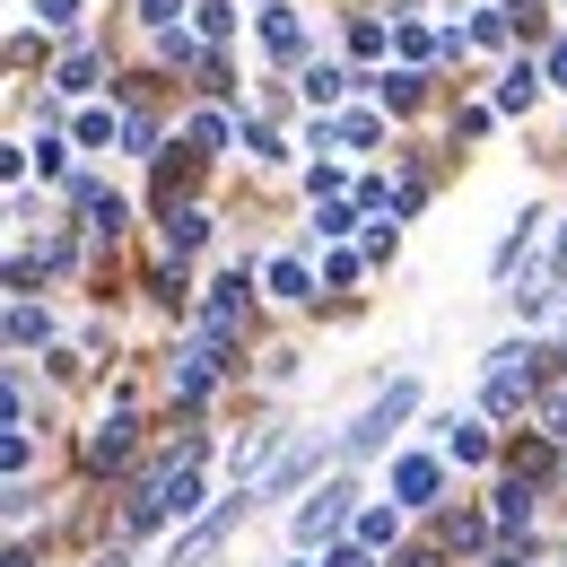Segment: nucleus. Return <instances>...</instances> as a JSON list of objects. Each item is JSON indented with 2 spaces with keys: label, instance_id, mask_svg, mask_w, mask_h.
I'll use <instances>...</instances> for the list:
<instances>
[{
  "label": "nucleus",
  "instance_id": "obj_1",
  "mask_svg": "<svg viewBox=\"0 0 567 567\" xmlns=\"http://www.w3.org/2000/svg\"><path fill=\"white\" fill-rule=\"evenodd\" d=\"M202 506V481H193V463H175V472H157L141 497H132V533H148L157 515H193Z\"/></svg>",
  "mask_w": 567,
  "mask_h": 567
},
{
  "label": "nucleus",
  "instance_id": "obj_2",
  "mask_svg": "<svg viewBox=\"0 0 567 567\" xmlns=\"http://www.w3.org/2000/svg\"><path fill=\"white\" fill-rule=\"evenodd\" d=\"M350 506H358V481H323V489L297 506V542L315 550V542H332L341 524H350Z\"/></svg>",
  "mask_w": 567,
  "mask_h": 567
},
{
  "label": "nucleus",
  "instance_id": "obj_3",
  "mask_svg": "<svg viewBox=\"0 0 567 567\" xmlns=\"http://www.w3.org/2000/svg\"><path fill=\"white\" fill-rule=\"evenodd\" d=\"M411 411H420V384H393V393H384V402H375V411L350 427V454H375V445H384L393 427L411 420Z\"/></svg>",
  "mask_w": 567,
  "mask_h": 567
},
{
  "label": "nucleus",
  "instance_id": "obj_4",
  "mask_svg": "<svg viewBox=\"0 0 567 567\" xmlns=\"http://www.w3.org/2000/svg\"><path fill=\"white\" fill-rule=\"evenodd\" d=\"M236 515H245V497H227L218 515H202V524H193V533L175 542V559H166V567H202V559H210V550H218V542L236 533Z\"/></svg>",
  "mask_w": 567,
  "mask_h": 567
},
{
  "label": "nucleus",
  "instance_id": "obj_5",
  "mask_svg": "<svg viewBox=\"0 0 567 567\" xmlns=\"http://www.w3.org/2000/svg\"><path fill=\"white\" fill-rule=\"evenodd\" d=\"M202 332H210L218 350L245 332V280H210V297H202Z\"/></svg>",
  "mask_w": 567,
  "mask_h": 567
},
{
  "label": "nucleus",
  "instance_id": "obj_6",
  "mask_svg": "<svg viewBox=\"0 0 567 567\" xmlns=\"http://www.w3.org/2000/svg\"><path fill=\"white\" fill-rule=\"evenodd\" d=\"M288 454V436L280 427H254V436H245V445H236V481H245V489H254V481H262V472H271V463H280Z\"/></svg>",
  "mask_w": 567,
  "mask_h": 567
},
{
  "label": "nucleus",
  "instance_id": "obj_7",
  "mask_svg": "<svg viewBox=\"0 0 567 567\" xmlns=\"http://www.w3.org/2000/svg\"><path fill=\"white\" fill-rule=\"evenodd\" d=\"M436 497V454H402L393 463V506H427Z\"/></svg>",
  "mask_w": 567,
  "mask_h": 567
},
{
  "label": "nucleus",
  "instance_id": "obj_8",
  "mask_svg": "<svg viewBox=\"0 0 567 567\" xmlns=\"http://www.w3.org/2000/svg\"><path fill=\"white\" fill-rule=\"evenodd\" d=\"M210 375H218V341L202 332V341L184 350V367H175V393H184V402H202V393H210Z\"/></svg>",
  "mask_w": 567,
  "mask_h": 567
},
{
  "label": "nucleus",
  "instance_id": "obj_9",
  "mask_svg": "<svg viewBox=\"0 0 567 567\" xmlns=\"http://www.w3.org/2000/svg\"><path fill=\"white\" fill-rule=\"evenodd\" d=\"M166 245H175V254H202V245H210V210L175 202V210H166Z\"/></svg>",
  "mask_w": 567,
  "mask_h": 567
},
{
  "label": "nucleus",
  "instance_id": "obj_10",
  "mask_svg": "<svg viewBox=\"0 0 567 567\" xmlns=\"http://www.w3.org/2000/svg\"><path fill=\"white\" fill-rule=\"evenodd\" d=\"M262 44H271L280 62H297V53H306V18H297V9H262Z\"/></svg>",
  "mask_w": 567,
  "mask_h": 567
},
{
  "label": "nucleus",
  "instance_id": "obj_11",
  "mask_svg": "<svg viewBox=\"0 0 567 567\" xmlns=\"http://www.w3.org/2000/svg\"><path fill=\"white\" fill-rule=\"evenodd\" d=\"M35 341H53V315H44L35 297H18V306H9V350H35Z\"/></svg>",
  "mask_w": 567,
  "mask_h": 567
},
{
  "label": "nucleus",
  "instance_id": "obj_12",
  "mask_svg": "<svg viewBox=\"0 0 567 567\" xmlns=\"http://www.w3.org/2000/svg\"><path fill=\"white\" fill-rule=\"evenodd\" d=\"M157 62H210V35H184V27H157Z\"/></svg>",
  "mask_w": 567,
  "mask_h": 567
},
{
  "label": "nucleus",
  "instance_id": "obj_13",
  "mask_svg": "<svg viewBox=\"0 0 567 567\" xmlns=\"http://www.w3.org/2000/svg\"><path fill=\"white\" fill-rule=\"evenodd\" d=\"M123 454H132V420H105L96 436H87V463H96V472H105V463H123Z\"/></svg>",
  "mask_w": 567,
  "mask_h": 567
},
{
  "label": "nucleus",
  "instance_id": "obj_14",
  "mask_svg": "<svg viewBox=\"0 0 567 567\" xmlns=\"http://www.w3.org/2000/svg\"><path fill=\"white\" fill-rule=\"evenodd\" d=\"M445 454H454V463H489V427H481V420H454Z\"/></svg>",
  "mask_w": 567,
  "mask_h": 567
},
{
  "label": "nucleus",
  "instance_id": "obj_15",
  "mask_svg": "<svg viewBox=\"0 0 567 567\" xmlns=\"http://www.w3.org/2000/svg\"><path fill=\"white\" fill-rule=\"evenodd\" d=\"M184 141H193V157L227 148V114H193V123H184Z\"/></svg>",
  "mask_w": 567,
  "mask_h": 567
},
{
  "label": "nucleus",
  "instance_id": "obj_16",
  "mask_svg": "<svg viewBox=\"0 0 567 567\" xmlns=\"http://www.w3.org/2000/svg\"><path fill=\"white\" fill-rule=\"evenodd\" d=\"M533 96H542V79H533V71H506V87H497V114H524Z\"/></svg>",
  "mask_w": 567,
  "mask_h": 567
},
{
  "label": "nucleus",
  "instance_id": "obj_17",
  "mask_svg": "<svg viewBox=\"0 0 567 567\" xmlns=\"http://www.w3.org/2000/svg\"><path fill=\"white\" fill-rule=\"evenodd\" d=\"M35 175H44V184H62V175H71V141H53V132H44V141H35Z\"/></svg>",
  "mask_w": 567,
  "mask_h": 567
},
{
  "label": "nucleus",
  "instance_id": "obj_18",
  "mask_svg": "<svg viewBox=\"0 0 567 567\" xmlns=\"http://www.w3.org/2000/svg\"><path fill=\"white\" fill-rule=\"evenodd\" d=\"M515 315H524V323H542V315H550V280H542V271H533V280H515Z\"/></svg>",
  "mask_w": 567,
  "mask_h": 567
},
{
  "label": "nucleus",
  "instance_id": "obj_19",
  "mask_svg": "<svg viewBox=\"0 0 567 567\" xmlns=\"http://www.w3.org/2000/svg\"><path fill=\"white\" fill-rule=\"evenodd\" d=\"M341 87H350V71H332V62L306 71V96H315V105H341Z\"/></svg>",
  "mask_w": 567,
  "mask_h": 567
},
{
  "label": "nucleus",
  "instance_id": "obj_20",
  "mask_svg": "<svg viewBox=\"0 0 567 567\" xmlns=\"http://www.w3.org/2000/svg\"><path fill=\"white\" fill-rule=\"evenodd\" d=\"M358 227V202H315V236H350Z\"/></svg>",
  "mask_w": 567,
  "mask_h": 567
},
{
  "label": "nucleus",
  "instance_id": "obj_21",
  "mask_svg": "<svg viewBox=\"0 0 567 567\" xmlns=\"http://www.w3.org/2000/svg\"><path fill=\"white\" fill-rule=\"evenodd\" d=\"M358 533H367V542H375V550H384V542H393V533H402V506H367V515H358Z\"/></svg>",
  "mask_w": 567,
  "mask_h": 567
},
{
  "label": "nucleus",
  "instance_id": "obj_22",
  "mask_svg": "<svg viewBox=\"0 0 567 567\" xmlns=\"http://www.w3.org/2000/svg\"><path fill=\"white\" fill-rule=\"evenodd\" d=\"M53 87H62V96H87V87H96V62H87V53H71V62L53 71Z\"/></svg>",
  "mask_w": 567,
  "mask_h": 567
},
{
  "label": "nucleus",
  "instance_id": "obj_23",
  "mask_svg": "<svg viewBox=\"0 0 567 567\" xmlns=\"http://www.w3.org/2000/svg\"><path fill=\"white\" fill-rule=\"evenodd\" d=\"M202 35H210V44L236 35V0H202Z\"/></svg>",
  "mask_w": 567,
  "mask_h": 567
},
{
  "label": "nucleus",
  "instance_id": "obj_24",
  "mask_svg": "<svg viewBox=\"0 0 567 567\" xmlns=\"http://www.w3.org/2000/svg\"><path fill=\"white\" fill-rule=\"evenodd\" d=\"M271 297L297 306V297H306V262H271Z\"/></svg>",
  "mask_w": 567,
  "mask_h": 567
},
{
  "label": "nucleus",
  "instance_id": "obj_25",
  "mask_svg": "<svg viewBox=\"0 0 567 567\" xmlns=\"http://www.w3.org/2000/svg\"><path fill=\"white\" fill-rule=\"evenodd\" d=\"M420 96H427V87H420V79H411V71H402V79H384V114H411Z\"/></svg>",
  "mask_w": 567,
  "mask_h": 567
},
{
  "label": "nucleus",
  "instance_id": "obj_26",
  "mask_svg": "<svg viewBox=\"0 0 567 567\" xmlns=\"http://www.w3.org/2000/svg\"><path fill=\"white\" fill-rule=\"evenodd\" d=\"M114 141V114H105V105H87V114H79V148H105Z\"/></svg>",
  "mask_w": 567,
  "mask_h": 567
},
{
  "label": "nucleus",
  "instance_id": "obj_27",
  "mask_svg": "<svg viewBox=\"0 0 567 567\" xmlns=\"http://www.w3.org/2000/svg\"><path fill=\"white\" fill-rule=\"evenodd\" d=\"M445 533H454V550H481V542H489V524H481V515H454Z\"/></svg>",
  "mask_w": 567,
  "mask_h": 567
},
{
  "label": "nucleus",
  "instance_id": "obj_28",
  "mask_svg": "<svg viewBox=\"0 0 567 567\" xmlns=\"http://www.w3.org/2000/svg\"><path fill=\"white\" fill-rule=\"evenodd\" d=\"M350 53H367V62L384 53V27H375V18H358V27H350Z\"/></svg>",
  "mask_w": 567,
  "mask_h": 567
},
{
  "label": "nucleus",
  "instance_id": "obj_29",
  "mask_svg": "<svg viewBox=\"0 0 567 567\" xmlns=\"http://www.w3.org/2000/svg\"><path fill=\"white\" fill-rule=\"evenodd\" d=\"M35 18H44V27H62V35H71V27H79V0H35Z\"/></svg>",
  "mask_w": 567,
  "mask_h": 567
},
{
  "label": "nucleus",
  "instance_id": "obj_30",
  "mask_svg": "<svg viewBox=\"0 0 567 567\" xmlns=\"http://www.w3.org/2000/svg\"><path fill=\"white\" fill-rule=\"evenodd\" d=\"M341 141H350V148H375V114H341Z\"/></svg>",
  "mask_w": 567,
  "mask_h": 567
},
{
  "label": "nucleus",
  "instance_id": "obj_31",
  "mask_svg": "<svg viewBox=\"0 0 567 567\" xmlns=\"http://www.w3.org/2000/svg\"><path fill=\"white\" fill-rule=\"evenodd\" d=\"M175 9H184V0H141V18H148V27H175Z\"/></svg>",
  "mask_w": 567,
  "mask_h": 567
},
{
  "label": "nucleus",
  "instance_id": "obj_32",
  "mask_svg": "<svg viewBox=\"0 0 567 567\" xmlns=\"http://www.w3.org/2000/svg\"><path fill=\"white\" fill-rule=\"evenodd\" d=\"M542 420H550V436H567V393H550V402H542Z\"/></svg>",
  "mask_w": 567,
  "mask_h": 567
},
{
  "label": "nucleus",
  "instance_id": "obj_33",
  "mask_svg": "<svg viewBox=\"0 0 567 567\" xmlns=\"http://www.w3.org/2000/svg\"><path fill=\"white\" fill-rule=\"evenodd\" d=\"M323 567H367V550H332V559H323Z\"/></svg>",
  "mask_w": 567,
  "mask_h": 567
},
{
  "label": "nucleus",
  "instance_id": "obj_34",
  "mask_svg": "<svg viewBox=\"0 0 567 567\" xmlns=\"http://www.w3.org/2000/svg\"><path fill=\"white\" fill-rule=\"evenodd\" d=\"M550 254H559V271H567V218H559V236H550Z\"/></svg>",
  "mask_w": 567,
  "mask_h": 567
},
{
  "label": "nucleus",
  "instance_id": "obj_35",
  "mask_svg": "<svg viewBox=\"0 0 567 567\" xmlns=\"http://www.w3.org/2000/svg\"><path fill=\"white\" fill-rule=\"evenodd\" d=\"M550 71H559V87H567V44H559V53H550Z\"/></svg>",
  "mask_w": 567,
  "mask_h": 567
},
{
  "label": "nucleus",
  "instance_id": "obj_36",
  "mask_svg": "<svg viewBox=\"0 0 567 567\" xmlns=\"http://www.w3.org/2000/svg\"><path fill=\"white\" fill-rule=\"evenodd\" d=\"M506 567H533V559H506Z\"/></svg>",
  "mask_w": 567,
  "mask_h": 567
}]
</instances>
